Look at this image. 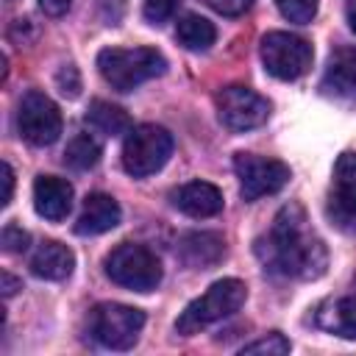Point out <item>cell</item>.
I'll return each instance as SVG.
<instances>
[{
	"label": "cell",
	"instance_id": "1",
	"mask_svg": "<svg viewBox=\"0 0 356 356\" xmlns=\"http://www.w3.org/2000/svg\"><path fill=\"white\" fill-rule=\"evenodd\" d=\"M256 253L264 270L298 281H314L328 267V250L298 203H286L275 214L267 236L256 242Z\"/></svg>",
	"mask_w": 356,
	"mask_h": 356
},
{
	"label": "cell",
	"instance_id": "2",
	"mask_svg": "<svg viewBox=\"0 0 356 356\" xmlns=\"http://www.w3.org/2000/svg\"><path fill=\"white\" fill-rule=\"evenodd\" d=\"M103 81L117 92H131L167 72V58L156 47H106L97 53Z\"/></svg>",
	"mask_w": 356,
	"mask_h": 356
},
{
	"label": "cell",
	"instance_id": "3",
	"mask_svg": "<svg viewBox=\"0 0 356 356\" xmlns=\"http://www.w3.org/2000/svg\"><path fill=\"white\" fill-rule=\"evenodd\" d=\"M245 298H248V286L239 278L214 281L200 298H195L181 312V317L175 320V331L184 334V337H192V334L203 331L206 325H211L217 320H225L234 312H239Z\"/></svg>",
	"mask_w": 356,
	"mask_h": 356
},
{
	"label": "cell",
	"instance_id": "4",
	"mask_svg": "<svg viewBox=\"0 0 356 356\" xmlns=\"http://www.w3.org/2000/svg\"><path fill=\"white\" fill-rule=\"evenodd\" d=\"M106 275L125 289L150 292L161 284V261L145 245L122 242L106 256Z\"/></svg>",
	"mask_w": 356,
	"mask_h": 356
},
{
	"label": "cell",
	"instance_id": "5",
	"mask_svg": "<svg viewBox=\"0 0 356 356\" xmlns=\"http://www.w3.org/2000/svg\"><path fill=\"white\" fill-rule=\"evenodd\" d=\"M145 328V312L125 303H97L89 312V334L108 350H128L139 342Z\"/></svg>",
	"mask_w": 356,
	"mask_h": 356
},
{
	"label": "cell",
	"instance_id": "6",
	"mask_svg": "<svg viewBox=\"0 0 356 356\" xmlns=\"http://www.w3.org/2000/svg\"><path fill=\"white\" fill-rule=\"evenodd\" d=\"M172 156V134L161 125H136L122 142V167L134 178L159 172Z\"/></svg>",
	"mask_w": 356,
	"mask_h": 356
},
{
	"label": "cell",
	"instance_id": "7",
	"mask_svg": "<svg viewBox=\"0 0 356 356\" xmlns=\"http://www.w3.org/2000/svg\"><path fill=\"white\" fill-rule=\"evenodd\" d=\"M312 44L289 31H273L261 39V64L278 81H295L312 70Z\"/></svg>",
	"mask_w": 356,
	"mask_h": 356
},
{
	"label": "cell",
	"instance_id": "8",
	"mask_svg": "<svg viewBox=\"0 0 356 356\" xmlns=\"http://www.w3.org/2000/svg\"><path fill=\"white\" fill-rule=\"evenodd\" d=\"M61 125H64L61 111L44 92L31 89L22 97L19 111H17V128H19V136L28 145H33V147L53 145L61 136Z\"/></svg>",
	"mask_w": 356,
	"mask_h": 356
},
{
	"label": "cell",
	"instance_id": "9",
	"mask_svg": "<svg viewBox=\"0 0 356 356\" xmlns=\"http://www.w3.org/2000/svg\"><path fill=\"white\" fill-rule=\"evenodd\" d=\"M234 170H236L239 192L245 200L275 195L289 184V167L278 159H261L256 153H236Z\"/></svg>",
	"mask_w": 356,
	"mask_h": 356
},
{
	"label": "cell",
	"instance_id": "10",
	"mask_svg": "<svg viewBox=\"0 0 356 356\" xmlns=\"http://www.w3.org/2000/svg\"><path fill=\"white\" fill-rule=\"evenodd\" d=\"M217 117L228 131L245 134L267 122L270 103L267 97H261L248 86H225L217 95Z\"/></svg>",
	"mask_w": 356,
	"mask_h": 356
},
{
	"label": "cell",
	"instance_id": "11",
	"mask_svg": "<svg viewBox=\"0 0 356 356\" xmlns=\"http://www.w3.org/2000/svg\"><path fill=\"white\" fill-rule=\"evenodd\" d=\"M72 184L67 178L58 175H39L33 181V209L39 217L50 220V222H61L67 220V214L72 211Z\"/></svg>",
	"mask_w": 356,
	"mask_h": 356
},
{
	"label": "cell",
	"instance_id": "12",
	"mask_svg": "<svg viewBox=\"0 0 356 356\" xmlns=\"http://www.w3.org/2000/svg\"><path fill=\"white\" fill-rule=\"evenodd\" d=\"M120 220H122L120 203L111 195L92 192L83 200V209H81L78 222H75V234L78 236H97V234H106V231L117 228Z\"/></svg>",
	"mask_w": 356,
	"mask_h": 356
},
{
	"label": "cell",
	"instance_id": "13",
	"mask_svg": "<svg viewBox=\"0 0 356 356\" xmlns=\"http://www.w3.org/2000/svg\"><path fill=\"white\" fill-rule=\"evenodd\" d=\"M172 203L184 214L203 220V217H214L222 211V192L209 181H189L172 195Z\"/></svg>",
	"mask_w": 356,
	"mask_h": 356
},
{
	"label": "cell",
	"instance_id": "14",
	"mask_svg": "<svg viewBox=\"0 0 356 356\" xmlns=\"http://www.w3.org/2000/svg\"><path fill=\"white\" fill-rule=\"evenodd\" d=\"M331 209L342 220H356V153H342L334 164Z\"/></svg>",
	"mask_w": 356,
	"mask_h": 356
},
{
	"label": "cell",
	"instance_id": "15",
	"mask_svg": "<svg viewBox=\"0 0 356 356\" xmlns=\"http://www.w3.org/2000/svg\"><path fill=\"white\" fill-rule=\"evenodd\" d=\"M72 267H75L72 250L56 239H44L31 256V273L44 281H64L70 278Z\"/></svg>",
	"mask_w": 356,
	"mask_h": 356
},
{
	"label": "cell",
	"instance_id": "16",
	"mask_svg": "<svg viewBox=\"0 0 356 356\" xmlns=\"http://www.w3.org/2000/svg\"><path fill=\"white\" fill-rule=\"evenodd\" d=\"M222 253H225V242L211 231H192L178 242V256L189 267H211L222 259Z\"/></svg>",
	"mask_w": 356,
	"mask_h": 356
},
{
	"label": "cell",
	"instance_id": "17",
	"mask_svg": "<svg viewBox=\"0 0 356 356\" xmlns=\"http://www.w3.org/2000/svg\"><path fill=\"white\" fill-rule=\"evenodd\" d=\"M323 89L337 97H356V47L337 50L325 67Z\"/></svg>",
	"mask_w": 356,
	"mask_h": 356
},
{
	"label": "cell",
	"instance_id": "18",
	"mask_svg": "<svg viewBox=\"0 0 356 356\" xmlns=\"http://www.w3.org/2000/svg\"><path fill=\"white\" fill-rule=\"evenodd\" d=\"M86 122L106 134V136H120V134H128L131 131V117L125 108L108 103V100H92L89 108H86Z\"/></svg>",
	"mask_w": 356,
	"mask_h": 356
},
{
	"label": "cell",
	"instance_id": "19",
	"mask_svg": "<svg viewBox=\"0 0 356 356\" xmlns=\"http://www.w3.org/2000/svg\"><path fill=\"white\" fill-rule=\"evenodd\" d=\"M175 36H178V42L186 50L200 53V50H209L214 44L217 31H214V25L206 17H200V14H184L178 19V25H175Z\"/></svg>",
	"mask_w": 356,
	"mask_h": 356
},
{
	"label": "cell",
	"instance_id": "20",
	"mask_svg": "<svg viewBox=\"0 0 356 356\" xmlns=\"http://www.w3.org/2000/svg\"><path fill=\"white\" fill-rule=\"evenodd\" d=\"M320 323L345 339H356V295L339 298L331 306V312H325V317H320Z\"/></svg>",
	"mask_w": 356,
	"mask_h": 356
},
{
	"label": "cell",
	"instance_id": "21",
	"mask_svg": "<svg viewBox=\"0 0 356 356\" xmlns=\"http://www.w3.org/2000/svg\"><path fill=\"white\" fill-rule=\"evenodd\" d=\"M64 161L72 170H92L100 161V142L92 134H78L64 150Z\"/></svg>",
	"mask_w": 356,
	"mask_h": 356
},
{
	"label": "cell",
	"instance_id": "22",
	"mask_svg": "<svg viewBox=\"0 0 356 356\" xmlns=\"http://www.w3.org/2000/svg\"><path fill=\"white\" fill-rule=\"evenodd\" d=\"M289 350H292L289 339L284 334H278V331H273V334H267V337H261V339H256V342L242 348V353H261V356H284Z\"/></svg>",
	"mask_w": 356,
	"mask_h": 356
},
{
	"label": "cell",
	"instance_id": "23",
	"mask_svg": "<svg viewBox=\"0 0 356 356\" xmlns=\"http://www.w3.org/2000/svg\"><path fill=\"white\" fill-rule=\"evenodd\" d=\"M278 11L289 19V22H312L314 14H317V0H275Z\"/></svg>",
	"mask_w": 356,
	"mask_h": 356
},
{
	"label": "cell",
	"instance_id": "24",
	"mask_svg": "<svg viewBox=\"0 0 356 356\" xmlns=\"http://www.w3.org/2000/svg\"><path fill=\"white\" fill-rule=\"evenodd\" d=\"M178 3H181V0H145V3H142L145 19H147L150 25H161V22H167V19L175 14Z\"/></svg>",
	"mask_w": 356,
	"mask_h": 356
},
{
	"label": "cell",
	"instance_id": "25",
	"mask_svg": "<svg viewBox=\"0 0 356 356\" xmlns=\"http://www.w3.org/2000/svg\"><path fill=\"white\" fill-rule=\"evenodd\" d=\"M0 242H3V250H6V253H22V250L28 248L31 236H28L19 225L8 222V225L3 228V234H0Z\"/></svg>",
	"mask_w": 356,
	"mask_h": 356
},
{
	"label": "cell",
	"instance_id": "26",
	"mask_svg": "<svg viewBox=\"0 0 356 356\" xmlns=\"http://www.w3.org/2000/svg\"><path fill=\"white\" fill-rule=\"evenodd\" d=\"M206 3L222 17H239L253 6V0H206Z\"/></svg>",
	"mask_w": 356,
	"mask_h": 356
},
{
	"label": "cell",
	"instance_id": "27",
	"mask_svg": "<svg viewBox=\"0 0 356 356\" xmlns=\"http://www.w3.org/2000/svg\"><path fill=\"white\" fill-rule=\"evenodd\" d=\"M58 86H61V92H64L67 97H75V95H78L81 81H78V70H75L72 64H67V67L58 72Z\"/></svg>",
	"mask_w": 356,
	"mask_h": 356
},
{
	"label": "cell",
	"instance_id": "28",
	"mask_svg": "<svg viewBox=\"0 0 356 356\" xmlns=\"http://www.w3.org/2000/svg\"><path fill=\"white\" fill-rule=\"evenodd\" d=\"M11 195H14V170H11L8 161H3V197H0V203L8 206L11 203Z\"/></svg>",
	"mask_w": 356,
	"mask_h": 356
},
{
	"label": "cell",
	"instance_id": "29",
	"mask_svg": "<svg viewBox=\"0 0 356 356\" xmlns=\"http://www.w3.org/2000/svg\"><path fill=\"white\" fill-rule=\"evenodd\" d=\"M70 3H72V0H39L42 11L50 14V17H61V14L70 8Z\"/></svg>",
	"mask_w": 356,
	"mask_h": 356
},
{
	"label": "cell",
	"instance_id": "30",
	"mask_svg": "<svg viewBox=\"0 0 356 356\" xmlns=\"http://www.w3.org/2000/svg\"><path fill=\"white\" fill-rule=\"evenodd\" d=\"M19 286H22V284H19V281H17L14 275L3 273V295H6V298H11V295H14V292H17Z\"/></svg>",
	"mask_w": 356,
	"mask_h": 356
},
{
	"label": "cell",
	"instance_id": "31",
	"mask_svg": "<svg viewBox=\"0 0 356 356\" xmlns=\"http://www.w3.org/2000/svg\"><path fill=\"white\" fill-rule=\"evenodd\" d=\"M348 25H350V31L356 33V0L348 6Z\"/></svg>",
	"mask_w": 356,
	"mask_h": 356
}]
</instances>
